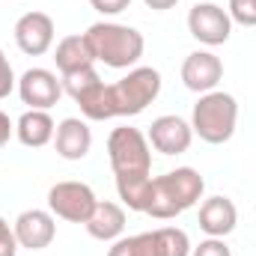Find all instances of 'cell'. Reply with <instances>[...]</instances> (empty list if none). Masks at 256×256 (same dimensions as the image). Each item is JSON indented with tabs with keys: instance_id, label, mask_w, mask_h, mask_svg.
<instances>
[{
	"instance_id": "9c48e42d",
	"label": "cell",
	"mask_w": 256,
	"mask_h": 256,
	"mask_svg": "<svg viewBox=\"0 0 256 256\" xmlns=\"http://www.w3.org/2000/svg\"><path fill=\"white\" fill-rule=\"evenodd\" d=\"M54 18L48 12H27L15 21V45L27 57H42L54 45Z\"/></svg>"
},
{
	"instance_id": "52a82bcc",
	"label": "cell",
	"mask_w": 256,
	"mask_h": 256,
	"mask_svg": "<svg viewBox=\"0 0 256 256\" xmlns=\"http://www.w3.org/2000/svg\"><path fill=\"white\" fill-rule=\"evenodd\" d=\"M18 96L30 110H51L63 96V80L51 68H27L18 78Z\"/></svg>"
},
{
	"instance_id": "44dd1931",
	"label": "cell",
	"mask_w": 256,
	"mask_h": 256,
	"mask_svg": "<svg viewBox=\"0 0 256 256\" xmlns=\"http://www.w3.org/2000/svg\"><path fill=\"white\" fill-rule=\"evenodd\" d=\"M18 238H15V230L0 218V256H18Z\"/></svg>"
},
{
	"instance_id": "ac0fdd59",
	"label": "cell",
	"mask_w": 256,
	"mask_h": 256,
	"mask_svg": "<svg viewBox=\"0 0 256 256\" xmlns=\"http://www.w3.org/2000/svg\"><path fill=\"white\" fill-rule=\"evenodd\" d=\"M108 256H152L149 232H140V236H122V238L110 242Z\"/></svg>"
},
{
	"instance_id": "7c38bea8",
	"label": "cell",
	"mask_w": 256,
	"mask_h": 256,
	"mask_svg": "<svg viewBox=\"0 0 256 256\" xmlns=\"http://www.w3.org/2000/svg\"><path fill=\"white\" fill-rule=\"evenodd\" d=\"M238 224V208L230 196H208L200 206V230L208 238H226Z\"/></svg>"
},
{
	"instance_id": "603a6c76",
	"label": "cell",
	"mask_w": 256,
	"mask_h": 256,
	"mask_svg": "<svg viewBox=\"0 0 256 256\" xmlns=\"http://www.w3.org/2000/svg\"><path fill=\"white\" fill-rule=\"evenodd\" d=\"M90 6L102 15H120L131 6V0H90Z\"/></svg>"
},
{
	"instance_id": "e0dca14e",
	"label": "cell",
	"mask_w": 256,
	"mask_h": 256,
	"mask_svg": "<svg viewBox=\"0 0 256 256\" xmlns=\"http://www.w3.org/2000/svg\"><path fill=\"white\" fill-rule=\"evenodd\" d=\"M152 256H191V238L179 226H158L149 232Z\"/></svg>"
},
{
	"instance_id": "9a60e30c",
	"label": "cell",
	"mask_w": 256,
	"mask_h": 256,
	"mask_svg": "<svg viewBox=\"0 0 256 256\" xmlns=\"http://www.w3.org/2000/svg\"><path fill=\"white\" fill-rule=\"evenodd\" d=\"M15 134H18V140H21L24 146H30V149H42V146H48V143L54 140L57 126H54V120H51L48 110H27V114L18 116V122H15Z\"/></svg>"
},
{
	"instance_id": "6da1fadb",
	"label": "cell",
	"mask_w": 256,
	"mask_h": 256,
	"mask_svg": "<svg viewBox=\"0 0 256 256\" xmlns=\"http://www.w3.org/2000/svg\"><path fill=\"white\" fill-rule=\"evenodd\" d=\"M108 161L116 176V194L131 212H146L152 188V146L140 128L120 126L108 137Z\"/></svg>"
},
{
	"instance_id": "4fadbf2b",
	"label": "cell",
	"mask_w": 256,
	"mask_h": 256,
	"mask_svg": "<svg viewBox=\"0 0 256 256\" xmlns=\"http://www.w3.org/2000/svg\"><path fill=\"white\" fill-rule=\"evenodd\" d=\"M54 146H57V155L66 161L86 158L92 149V131L86 126V120H78V116L63 120L57 126V134H54Z\"/></svg>"
},
{
	"instance_id": "cb8c5ba5",
	"label": "cell",
	"mask_w": 256,
	"mask_h": 256,
	"mask_svg": "<svg viewBox=\"0 0 256 256\" xmlns=\"http://www.w3.org/2000/svg\"><path fill=\"white\" fill-rule=\"evenodd\" d=\"M15 134V126H12V120H9V114H3L0 110V149L9 143V137Z\"/></svg>"
},
{
	"instance_id": "5bb4252c",
	"label": "cell",
	"mask_w": 256,
	"mask_h": 256,
	"mask_svg": "<svg viewBox=\"0 0 256 256\" xmlns=\"http://www.w3.org/2000/svg\"><path fill=\"white\" fill-rule=\"evenodd\" d=\"M84 226H86V232H90L96 242H116V238H122V232H126V208H122L120 202L98 200Z\"/></svg>"
},
{
	"instance_id": "277c9868",
	"label": "cell",
	"mask_w": 256,
	"mask_h": 256,
	"mask_svg": "<svg viewBox=\"0 0 256 256\" xmlns=\"http://www.w3.org/2000/svg\"><path fill=\"white\" fill-rule=\"evenodd\" d=\"M236 126H238V102H236V96L212 90V92L200 96V102L194 104L191 128L202 143L220 146V143L232 140Z\"/></svg>"
},
{
	"instance_id": "ffe728a7",
	"label": "cell",
	"mask_w": 256,
	"mask_h": 256,
	"mask_svg": "<svg viewBox=\"0 0 256 256\" xmlns=\"http://www.w3.org/2000/svg\"><path fill=\"white\" fill-rule=\"evenodd\" d=\"M191 256H232L224 238H206L196 248H191Z\"/></svg>"
},
{
	"instance_id": "7a4b0ae2",
	"label": "cell",
	"mask_w": 256,
	"mask_h": 256,
	"mask_svg": "<svg viewBox=\"0 0 256 256\" xmlns=\"http://www.w3.org/2000/svg\"><path fill=\"white\" fill-rule=\"evenodd\" d=\"M206 182L194 167H176L164 176H152V188L146 200V212L155 220H170L182 212H188L202 200Z\"/></svg>"
},
{
	"instance_id": "8fae6325",
	"label": "cell",
	"mask_w": 256,
	"mask_h": 256,
	"mask_svg": "<svg viewBox=\"0 0 256 256\" xmlns=\"http://www.w3.org/2000/svg\"><path fill=\"white\" fill-rule=\"evenodd\" d=\"M220 78H224V63L212 51H194V54L185 57V63H182V84L191 92L206 96V92L218 90Z\"/></svg>"
},
{
	"instance_id": "ba28073f",
	"label": "cell",
	"mask_w": 256,
	"mask_h": 256,
	"mask_svg": "<svg viewBox=\"0 0 256 256\" xmlns=\"http://www.w3.org/2000/svg\"><path fill=\"white\" fill-rule=\"evenodd\" d=\"M146 140L155 152L161 155H182L188 152L194 143V128L188 120L176 116V114H167V116H158L152 120V126L146 131Z\"/></svg>"
},
{
	"instance_id": "7402d4cb",
	"label": "cell",
	"mask_w": 256,
	"mask_h": 256,
	"mask_svg": "<svg viewBox=\"0 0 256 256\" xmlns=\"http://www.w3.org/2000/svg\"><path fill=\"white\" fill-rule=\"evenodd\" d=\"M15 86H18V80H15L12 63H9V60H6V54L0 51V98H6Z\"/></svg>"
},
{
	"instance_id": "3957f363",
	"label": "cell",
	"mask_w": 256,
	"mask_h": 256,
	"mask_svg": "<svg viewBox=\"0 0 256 256\" xmlns=\"http://www.w3.org/2000/svg\"><path fill=\"white\" fill-rule=\"evenodd\" d=\"M84 39L96 63H104L108 68H134L146 48V39L140 30L116 21H96L84 33Z\"/></svg>"
},
{
	"instance_id": "d4e9b609",
	"label": "cell",
	"mask_w": 256,
	"mask_h": 256,
	"mask_svg": "<svg viewBox=\"0 0 256 256\" xmlns=\"http://www.w3.org/2000/svg\"><path fill=\"white\" fill-rule=\"evenodd\" d=\"M149 9H155V12H164V9H173L179 0H143Z\"/></svg>"
},
{
	"instance_id": "30bf717a",
	"label": "cell",
	"mask_w": 256,
	"mask_h": 256,
	"mask_svg": "<svg viewBox=\"0 0 256 256\" xmlns=\"http://www.w3.org/2000/svg\"><path fill=\"white\" fill-rule=\"evenodd\" d=\"M12 230H15L18 244L27 248V250H45L54 242V236H57L54 214L45 212V208H27V212H21L15 218V224H12Z\"/></svg>"
},
{
	"instance_id": "8992f818",
	"label": "cell",
	"mask_w": 256,
	"mask_h": 256,
	"mask_svg": "<svg viewBox=\"0 0 256 256\" xmlns=\"http://www.w3.org/2000/svg\"><path fill=\"white\" fill-rule=\"evenodd\" d=\"M188 30L196 42L218 48L224 42H230L232 36V18L224 6L218 3H194L188 12Z\"/></svg>"
},
{
	"instance_id": "2e32d148",
	"label": "cell",
	"mask_w": 256,
	"mask_h": 256,
	"mask_svg": "<svg viewBox=\"0 0 256 256\" xmlns=\"http://www.w3.org/2000/svg\"><path fill=\"white\" fill-rule=\"evenodd\" d=\"M54 63L60 68V74H72V72H80V68L96 66V57H92V51H90L84 33H80V36L74 33V36L60 39V45H57V51H54Z\"/></svg>"
},
{
	"instance_id": "5b68a950",
	"label": "cell",
	"mask_w": 256,
	"mask_h": 256,
	"mask_svg": "<svg viewBox=\"0 0 256 256\" xmlns=\"http://www.w3.org/2000/svg\"><path fill=\"white\" fill-rule=\"evenodd\" d=\"M98 196L96 191L86 185V182H57L51 191H48V212L54 218H63L68 224H86V218L92 214Z\"/></svg>"
},
{
	"instance_id": "d6986e66",
	"label": "cell",
	"mask_w": 256,
	"mask_h": 256,
	"mask_svg": "<svg viewBox=\"0 0 256 256\" xmlns=\"http://www.w3.org/2000/svg\"><path fill=\"white\" fill-rule=\"evenodd\" d=\"M230 18L242 27H256V0H230Z\"/></svg>"
}]
</instances>
